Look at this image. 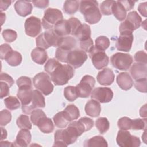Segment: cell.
I'll return each instance as SVG.
<instances>
[{"label":"cell","mask_w":147,"mask_h":147,"mask_svg":"<svg viewBox=\"0 0 147 147\" xmlns=\"http://www.w3.org/2000/svg\"><path fill=\"white\" fill-rule=\"evenodd\" d=\"M45 71L51 76L56 86H63L68 83L74 75L75 71L69 64H61L53 58L49 59L44 65Z\"/></svg>","instance_id":"obj_1"},{"label":"cell","mask_w":147,"mask_h":147,"mask_svg":"<svg viewBox=\"0 0 147 147\" xmlns=\"http://www.w3.org/2000/svg\"><path fill=\"white\" fill-rule=\"evenodd\" d=\"M79 136H80V134L77 129L70 123L67 129L56 131L53 146H67L74 143Z\"/></svg>","instance_id":"obj_2"},{"label":"cell","mask_w":147,"mask_h":147,"mask_svg":"<svg viewBox=\"0 0 147 147\" xmlns=\"http://www.w3.org/2000/svg\"><path fill=\"white\" fill-rule=\"evenodd\" d=\"M80 11L83 14L86 22L90 24L98 23L102 18L96 1L87 0L80 1Z\"/></svg>","instance_id":"obj_3"},{"label":"cell","mask_w":147,"mask_h":147,"mask_svg":"<svg viewBox=\"0 0 147 147\" xmlns=\"http://www.w3.org/2000/svg\"><path fill=\"white\" fill-rule=\"evenodd\" d=\"M61 37L59 36L53 29H50L40 34L36 39L37 47L48 49L50 47H57Z\"/></svg>","instance_id":"obj_4"},{"label":"cell","mask_w":147,"mask_h":147,"mask_svg":"<svg viewBox=\"0 0 147 147\" xmlns=\"http://www.w3.org/2000/svg\"><path fill=\"white\" fill-rule=\"evenodd\" d=\"M34 86L44 95H48L53 90V85L49 76L45 72H40L33 79Z\"/></svg>","instance_id":"obj_5"},{"label":"cell","mask_w":147,"mask_h":147,"mask_svg":"<svg viewBox=\"0 0 147 147\" xmlns=\"http://www.w3.org/2000/svg\"><path fill=\"white\" fill-rule=\"evenodd\" d=\"M62 20H63V16L60 10L54 8H48L44 11L42 19V26L45 29H53L55 25Z\"/></svg>","instance_id":"obj_6"},{"label":"cell","mask_w":147,"mask_h":147,"mask_svg":"<svg viewBox=\"0 0 147 147\" xmlns=\"http://www.w3.org/2000/svg\"><path fill=\"white\" fill-rule=\"evenodd\" d=\"M110 61L115 68L121 71H126L132 64L133 59L130 54L117 52L111 57Z\"/></svg>","instance_id":"obj_7"},{"label":"cell","mask_w":147,"mask_h":147,"mask_svg":"<svg viewBox=\"0 0 147 147\" xmlns=\"http://www.w3.org/2000/svg\"><path fill=\"white\" fill-rule=\"evenodd\" d=\"M142 22L141 17L136 11H133L127 14L126 18L122 22L119 27V32L129 31L133 32L138 29Z\"/></svg>","instance_id":"obj_8"},{"label":"cell","mask_w":147,"mask_h":147,"mask_svg":"<svg viewBox=\"0 0 147 147\" xmlns=\"http://www.w3.org/2000/svg\"><path fill=\"white\" fill-rule=\"evenodd\" d=\"M95 84V79L90 75H84L80 83L75 86L78 97L88 98L91 94Z\"/></svg>","instance_id":"obj_9"},{"label":"cell","mask_w":147,"mask_h":147,"mask_svg":"<svg viewBox=\"0 0 147 147\" xmlns=\"http://www.w3.org/2000/svg\"><path fill=\"white\" fill-rule=\"evenodd\" d=\"M116 141L118 146L121 147H137L141 144L138 137L131 135L126 130H119L117 136Z\"/></svg>","instance_id":"obj_10"},{"label":"cell","mask_w":147,"mask_h":147,"mask_svg":"<svg viewBox=\"0 0 147 147\" xmlns=\"http://www.w3.org/2000/svg\"><path fill=\"white\" fill-rule=\"evenodd\" d=\"M87 59V55L86 52L82 49H75L68 52L66 63L76 69L80 67Z\"/></svg>","instance_id":"obj_11"},{"label":"cell","mask_w":147,"mask_h":147,"mask_svg":"<svg viewBox=\"0 0 147 147\" xmlns=\"http://www.w3.org/2000/svg\"><path fill=\"white\" fill-rule=\"evenodd\" d=\"M88 53L94 66L97 69H101L108 65L109 57L105 51L98 49L94 47Z\"/></svg>","instance_id":"obj_12"},{"label":"cell","mask_w":147,"mask_h":147,"mask_svg":"<svg viewBox=\"0 0 147 147\" xmlns=\"http://www.w3.org/2000/svg\"><path fill=\"white\" fill-rule=\"evenodd\" d=\"M24 27L26 34L30 37H34L42 30L41 21L40 18L31 16L25 20Z\"/></svg>","instance_id":"obj_13"},{"label":"cell","mask_w":147,"mask_h":147,"mask_svg":"<svg viewBox=\"0 0 147 147\" xmlns=\"http://www.w3.org/2000/svg\"><path fill=\"white\" fill-rule=\"evenodd\" d=\"M133 42V32L124 31L120 32V36L115 42L116 48L118 51L129 52L130 51Z\"/></svg>","instance_id":"obj_14"},{"label":"cell","mask_w":147,"mask_h":147,"mask_svg":"<svg viewBox=\"0 0 147 147\" xmlns=\"http://www.w3.org/2000/svg\"><path fill=\"white\" fill-rule=\"evenodd\" d=\"M45 106V98L41 92L37 90H33L32 99L30 104L24 108H21L24 113L26 114H31V113L37 108H44Z\"/></svg>","instance_id":"obj_15"},{"label":"cell","mask_w":147,"mask_h":147,"mask_svg":"<svg viewBox=\"0 0 147 147\" xmlns=\"http://www.w3.org/2000/svg\"><path fill=\"white\" fill-rule=\"evenodd\" d=\"M91 97L100 103H108L113 99V92L110 88L98 87L91 92Z\"/></svg>","instance_id":"obj_16"},{"label":"cell","mask_w":147,"mask_h":147,"mask_svg":"<svg viewBox=\"0 0 147 147\" xmlns=\"http://www.w3.org/2000/svg\"><path fill=\"white\" fill-rule=\"evenodd\" d=\"M14 83L11 76L6 73L2 72L0 76V88H1V98L9 95V89Z\"/></svg>","instance_id":"obj_17"},{"label":"cell","mask_w":147,"mask_h":147,"mask_svg":"<svg viewBox=\"0 0 147 147\" xmlns=\"http://www.w3.org/2000/svg\"><path fill=\"white\" fill-rule=\"evenodd\" d=\"M96 78L98 82L100 84L103 86H109L113 83L115 75L111 69L105 68L98 72Z\"/></svg>","instance_id":"obj_18"},{"label":"cell","mask_w":147,"mask_h":147,"mask_svg":"<svg viewBox=\"0 0 147 147\" xmlns=\"http://www.w3.org/2000/svg\"><path fill=\"white\" fill-rule=\"evenodd\" d=\"M31 138L32 136L29 129H21L17 135L13 145L14 146L26 147L30 144Z\"/></svg>","instance_id":"obj_19"},{"label":"cell","mask_w":147,"mask_h":147,"mask_svg":"<svg viewBox=\"0 0 147 147\" xmlns=\"http://www.w3.org/2000/svg\"><path fill=\"white\" fill-rule=\"evenodd\" d=\"M31 1H17L14 3V7L17 13L21 17H26L31 14L33 10Z\"/></svg>","instance_id":"obj_20"},{"label":"cell","mask_w":147,"mask_h":147,"mask_svg":"<svg viewBox=\"0 0 147 147\" xmlns=\"http://www.w3.org/2000/svg\"><path fill=\"white\" fill-rule=\"evenodd\" d=\"M130 74L132 78L135 80L146 78L147 67L146 64L139 63H134L130 68Z\"/></svg>","instance_id":"obj_21"},{"label":"cell","mask_w":147,"mask_h":147,"mask_svg":"<svg viewBox=\"0 0 147 147\" xmlns=\"http://www.w3.org/2000/svg\"><path fill=\"white\" fill-rule=\"evenodd\" d=\"M116 81L119 87L125 91L130 90L133 85V80L127 72L119 73L117 76Z\"/></svg>","instance_id":"obj_22"},{"label":"cell","mask_w":147,"mask_h":147,"mask_svg":"<svg viewBox=\"0 0 147 147\" xmlns=\"http://www.w3.org/2000/svg\"><path fill=\"white\" fill-rule=\"evenodd\" d=\"M84 110L87 115L95 118L100 115L101 106L98 101L94 99H91L86 104Z\"/></svg>","instance_id":"obj_23"},{"label":"cell","mask_w":147,"mask_h":147,"mask_svg":"<svg viewBox=\"0 0 147 147\" xmlns=\"http://www.w3.org/2000/svg\"><path fill=\"white\" fill-rule=\"evenodd\" d=\"M55 33L60 37L68 36L71 34V28L68 20H62L58 22L54 26Z\"/></svg>","instance_id":"obj_24"},{"label":"cell","mask_w":147,"mask_h":147,"mask_svg":"<svg viewBox=\"0 0 147 147\" xmlns=\"http://www.w3.org/2000/svg\"><path fill=\"white\" fill-rule=\"evenodd\" d=\"M31 57L34 62L38 64H44L48 59L46 51L40 47H36L31 52Z\"/></svg>","instance_id":"obj_25"},{"label":"cell","mask_w":147,"mask_h":147,"mask_svg":"<svg viewBox=\"0 0 147 147\" xmlns=\"http://www.w3.org/2000/svg\"><path fill=\"white\" fill-rule=\"evenodd\" d=\"M65 118L70 122L78 119L80 116L79 109L74 105H69L63 111Z\"/></svg>","instance_id":"obj_26"},{"label":"cell","mask_w":147,"mask_h":147,"mask_svg":"<svg viewBox=\"0 0 147 147\" xmlns=\"http://www.w3.org/2000/svg\"><path fill=\"white\" fill-rule=\"evenodd\" d=\"M74 36L80 41L91 38V29L90 26L86 24H81L77 29Z\"/></svg>","instance_id":"obj_27"},{"label":"cell","mask_w":147,"mask_h":147,"mask_svg":"<svg viewBox=\"0 0 147 147\" xmlns=\"http://www.w3.org/2000/svg\"><path fill=\"white\" fill-rule=\"evenodd\" d=\"M37 126L40 130L44 133H50L54 129V125L52 120L47 116L42 118L38 122Z\"/></svg>","instance_id":"obj_28"},{"label":"cell","mask_w":147,"mask_h":147,"mask_svg":"<svg viewBox=\"0 0 147 147\" xmlns=\"http://www.w3.org/2000/svg\"><path fill=\"white\" fill-rule=\"evenodd\" d=\"M76 45V40L71 36L62 37L60 38L57 47L66 50H72Z\"/></svg>","instance_id":"obj_29"},{"label":"cell","mask_w":147,"mask_h":147,"mask_svg":"<svg viewBox=\"0 0 147 147\" xmlns=\"http://www.w3.org/2000/svg\"><path fill=\"white\" fill-rule=\"evenodd\" d=\"M112 14L119 21H123L126 16V11L119 1H115L112 7Z\"/></svg>","instance_id":"obj_30"},{"label":"cell","mask_w":147,"mask_h":147,"mask_svg":"<svg viewBox=\"0 0 147 147\" xmlns=\"http://www.w3.org/2000/svg\"><path fill=\"white\" fill-rule=\"evenodd\" d=\"M4 60L10 65L16 67L21 63L22 56L18 52L12 50L5 56Z\"/></svg>","instance_id":"obj_31"},{"label":"cell","mask_w":147,"mask_h":147,"mask_svg":"<svg viewBox=\"0 0 147 147\" xmlns=\"http://www.w3.org/2000/svg\"><path fill=\"white\" fill-rule=\"evenodd\" d=\"M85 147H97V146H107V142L103 137L96 136L86 140L84 142Z\"/></svg>","instance_id":"obj_32"},{"label":"cell","mask_w":147,"mask_h":147,"mask_svg":"<svg viewBox=\"0 0 147 147\" xmlns=\"http://www.w3.org/2000/svg\"><path fill=\"white\" fill-rule=\"evenodd\" d=\"M79 7L78 1H65L63 5V10L68 14H73L78 10Z\"/></svg>","instance_id":"obj_33"},{"label":"cell","mask_w":147,"mask_h":147,"mask_svg":"<svg viewBox=\"0 0 147 147\" xmlns=\"http://www.w3.org/2000/svg\"><path fill=\"white\" fill-rule=\"evenodd\" d=\"M53 120L55 126L61 129L65 128L69 123V122L64 117L63 111L56 113L53 116Z\"/></svg>","instance_id":"obj_34"},{"label":"cell","mask_w":147,"mask_h":147,"mask_svg":"<svg viewBox=\"0 0 147 147\" xmlns=\"http://www.w3.org/2000/svg\"><path fill=\"white\" fill-rule=\"evenodd\" d=\"M95 126L100 134L107 132L110 127V123L105 117H100L95 122Z\"/></svg>","instance_id":"obj_35"},{"label":"cell","mask_w":147,"mask_h":147,"mask_svg":"<svg viewBox=\"0 0 147 147\" xmlns=\"http://www.w3.org/2000/svg\"><path fill=\"white\" fill-rule=\"evenodd\" d=\"M16 123L17 126L20 129H27L30 130L32 129V123L28 115L22 114L17 119Z\"/></svg>","instance_id":"obj_36"},{"label":"cell","mask_w":147,"mask_h":147,"mask_svg":"<svg viewBox=\"0 0 147 147\" xmlns=\"http://www.w3.org/2000/svg\"><path fill=\"white\" fill-rule=\"evenodd\" d=\"M64 95L65 99L69 102H73L78 98L75 87L72 86H67L64 88Z\"/></svg>","instance_id":"obj_37"},{"label":"cell","mask_w":147,"mask_h":147,"mask_svg":"<svg viewBox=\"0 0 147 147\" xmlns=\"http://www.w3.org/2000/svg\"><path fill=\"white\" fill-rule=\"evenodd\" d=\"M110 44V40L107 37L100 36L96 38L95 47L98 49L105 51L109 47Z\"/></svg>","instance_id":"obj_38"},{"label":"cell","mask_w":147,"mask_h":147,"mask_svg":"<svg viewBox=\"0 0 147 147\" xmlns=\"http://www.w3.org/2000/svg\"><path fill=\"white\" fill-rule=\"evenodd\" d=\"M4 103L6 107L10 110H16L20 106V103L18 99L13 96H10L5 98L4 100Z\"/></svg>","instance_id":"obj_39"},{"label":"cell","mask_w":147,"mask_h":147,"mask_svg":"<svg viewBox=\"0 0 147 147\" xmlns=\"http://www.w3.org/2000/svg\"><path fill=\"white\" fill-rule=\"evenodd\" d=\"M115 1H104L100 5L101 13L104 15H111L112 14V7Z\"/></svg>","instance_id":"obj_40"},{"label":"cell","mask_w":147,"mask_h":147,"mask_svg":"<svg viewBox=\"0 0 147 147\" xmlns=\"http://www.w3.org/2000/svg\"><path fill=\"white\" fill-rule=\"evenodd\" d=\"M2 34L5 41L7 42H12L14 41L17 37V32L14 30L9 29L3 30Z\"/></svg>","instance_id":"obj_41"},{"label":"cell","mask_w":147,"mask_h":147,"mask_svg":"<svg viewBox=\"0 0 147 147\" xmlns=\"http://www.w3.org/2000/svg\"><path fill=\"white\" fill-rule=\"evenodd\" d=\"M131 122L132 119L127 117H123L119 118V119L118 121L117 125L121 130H127L131 129Z\"/></svg>","instance_id":"obj_42"},{"label":"cell","mask_w":147,"mask_h":147,"mask_svg":"<svg viewBox=\"0 0 147 147\" xmlns=\"http://www.w3.org/2000/svg\"><path fill=\"white\" fill-rule=\"evenodd\" d=\"M131 129L133 130H146V118H137L132 120Z\"/></svg>","instance_id":"obj_43"},{"label":"cell","mask_w":147,"mask_h":147,"mask_svg":"<svg viewBox=\"0 0 147 147\" xmlns=\"http://www.w3.org/2000/svg\"><path fill=\"white\" fill-rule=\"evenodd\" d=\"M46 115L45 113L40 109H34L32 113L30 115V119L34 125H36L38 122L44 117H45Z\"/></svg>","instance_id":"obj_44"},{"label":"cell","mask_w":147,"mask_h":147,"mask_svg":"<svg viewBox=\"0 0 147 147\" xmlns=\"http://www.w3.org/2000/svg\"><path fill=\"white\" fill-rule=\"evenodd\" d=\"M11 120V114L7 110H3L1 111L0 125L1 126H6Z\"/></svg>","instance_id":"obj_45"},{"label":"cell","mask_w":147,"mask_h":147,"mask_svg":"<svg viewBox=\"0 0 147 147\" xmlns=\"http://www.w3.org/2000/svg\"><path fill=\"white\" fill-rule=\"evenodd\" d=\"M17 85L20 87H32V80L30 78L25 76L20 77L16 81Z\"/></svg>","instance_id":"obj_46"},{"label":"cell","mask_w":147,"mask_h":147,"mask_svg":"<svg viewBox=\"0 0 147 147\" xmlns=\"http://www.w3.org/2000/svg\"><path fill=\"white\" fill-rule=\"evenodd\" d=\"M68 21L69 22L71 31V35L74 36L77 29L80 26V25L82 24L81 22L76 17H71L68 20Z\"/></svg>","instance_id":"obj_47"},{"label":"cell","mask_w":147,"mask_h":147,"mask_svg":"<svg viewBox=\"0 0 147 147\" xmlns=\"http://www.w3.org/2000/svg\"><path fill=\"white\" fill-rule=\"evenodd\" d=\"M93 41L91 38H90L87 40L80 41V47L82 50L86 52L89 53L90 51L94 47Z\"/></svg>","instance_id":"obj_48"},{"label":"cell","mask_w":147,"mask_h":147,"mask_svg":"<svg viewBox=\"0 0 147 147\" xmlns=\"http://www.w3.org/2000/svg\"><path fill=\"white\" fill-rule=\"evenodd\" d=\"M146 78L136 80L134 83V87L140 92H146Z\"/></svg>","instance_id":"obj_49"},{"label":"cell","mask_w":147,"mask_h":147,"mask_svg":"<svg viewBox=\"0 0 147 147\" xmlns=\"http://www.w3.org/2000/svg\"><path fill=\"white\" fill-rule=\"evenodd\" d=\"M134 59L136 63L146 64V53L144 51L137 52L134 55Z\"/></svg>","instance_id":"obj_50"},{"label":"cell","mask_w":147,"mask_h":147,"mask_svg":"<svg viewBox=\"0 0 147 147\" xmlns=\"http://www.w3.org/2000/svg\"><path fill=\"white\" fill-rule=\"evenodd\" d=\"M12 48L10 45L7 44H3L0 47V55L1 59L2 60H4L5 56L11 51H12Z\"/></svg>","instance_id":"obj_51"},{"label":"cell","mask_w":147,"mask_h":147,"mask_svg":"<svg viewBox=\"0 0 147 147\" xmlns=\"http://www.w3.org/2000/svg\"><path fill=\"white\" fill-rule=\"evenodd\" d=\"M32 3L34 6L38 8H46L49 4V1L46 0H41V1H33Z\"/></svg>","instance_id":"obj_52"},{"label":"cell","mask_w":147,"mask_h":147,"mask_svg":"<svg viewBox=\"0 0 147 147\" xmlns=\"http://www.w3.org/2000/svg\"><path fill=\"white\" fill-rule=\"evenodd\" d=\"M119 1L122 3V5L123 6L126 11L131 10L134 7V3L136 2L135 1Z\"/></svg>","instance_id":"obj_53"},{"label":"cell","mask_w":147,"mask_h":147,"mask_svg":"<svg viewBox=\"0 0 147 147\" xmlns=\"http://www.w3.org/2000/svg\"><path fill=\"white\" fill-rule=\"evenodd\" d=\"M146 2H145L144 3H140L138 7V10L140 14L144 16V17H146Z\"/></svg>","instance_id":"obj_54"},{"label":"cell","mask_w":147,"mask_h":147,"mask_svg":"<svg viewBox=\"0 0 147 147\" xmlns=\"http://www.w3.org/2000/svg\"><path fill=\"white\" fill-rule=\"evenodd\" d=\"M11 1H1V11H3L6 10L11 5Z\"/></svg>","instance_id":"obj_55"},{"label":"cell","mask_w":147,"mask_h":147,"mask_svg":"<svg viewBox=\"0 0 147 147\" xmlns=\"http://www.w3.org/2000/svg\"><path fill=\"white\" fill-rule=\"evenodd\" d=\"M140 115L141 117L146 118V105L141 107L140 110Z\"/></svg>","instance_id":"obj_56"},{"label":"cell","mask_w":147,"mask_h":147,"mask_svg":"<svg viewBox=\"0 0 147 147\" xmlns=\"http://www.w3.org/2000/svg\"><path fill=\"white\" fill-rule=\"evenodd\" d=\"M1 146H14L13 145V144H12L11 142H9V141H1Z\"/></svg>","instance_id":"obj_57"},{"label":"cell","mask_w":147,"mask_h":147,"mask_svg":"<svg viewBox=\"0 0 147 147\" xmlns=\"http://www.w3.org/2000/svg\"><path fill=\"white\" fill-rule=\"evenodd\" d=\"M1 132H2V134H1V141H2L3 139H5L7 137V131L6 130L3 129V127H1Z\"/></svg>","instance_id":"obj_58"}]
</instances>
